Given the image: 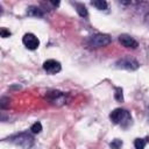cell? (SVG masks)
Returning a JSON list of instances; mask_svg holds the SVG:
<instances>
[{
  "label": "cell",
  "instance_id": "2",
  "mask_svg": "<svg viewBox=\"0 0 149 149\" xmlns=\"http://www.w3.org/2000/svg\"><path fill=\"white\" fill-rule=\"evenodd\" d=\"M10 142H13L14 144L23 148V149H30L34 146V137L29 134V133H20L16 134L14 136H12Z\"/></svg>",
  "mask_w": 149,
  "mask_h": 149
},
{
  "label": "cell",
  "instance_id": "6",
  "mask_svg": "<svg viewBox=\"0 0 149 149\" xmlns=\"http://www.w3.org/2000/svg\"><path fill=\"white\" fill-rule=\"evenodd\" d=\"M43 69H44V71H47L48 73L55 74V73H57V72L61 71L62 66H61V63H59V62H57V61H55V59H48V61H45V62L43 63Z\"/></svg>",
  "mask_w": 149,
  "mask_h": 149
},
{
  "label": "cell",
  "instance_id": "17",
  "mask_svg": "<svg viewBox=\"0 0 149 149\" xmlns=\"http://www.w3.org/2000/svg\"><path fill=\"white\" fill-rule=\"evenodd\" d=\"M0 35H1V37L6 38V37H9V36H10V31L7 30L6 28H1V30H0Z\"/></svg>",
  "mask_w": 149,
  "mask_h": 149
},
{
  "label": "cell",
  "instance_id": "11",
  "mask_svg": "<svg viewBox=\"0 0 149 149\" xmlns=\"http://www.w3.org/2000/svg\"><path fill=\"white\" fill-rule=\"evenodd\" d=\"M92 6H94L97 9H100V10H104L107 8V2L105 0H95V1H92L91 2Z\"/></svg>",
  "mask_w": 149,
  "mask_h": 149
},
{
  "label": "cell",
  "instance_id": "10",
  "mask_svg": "<svg viewBox=\"0 0 149 149\" xmlns=\"http://www.w3.org/2000/svg\"><path fill=\"white\" fill-rule=\"evenodd\" d=\"M76 10L79 14V16H81V17H87L88 16L87 8L83 3H76Z\"/></svg>",
  "mask_w": 149,
  "mask_h": 149
},
{
  "label": "cell",
  "instance_id": "16",
  "mask_svg": "<svg viewBox=\"0 0 149 149\" xmlns=\"http://www.w3.org/2000/svg\"><path fill=\"white\" fill-rule=\"evenodd\" d=\"M115 99L118 101H122L123 100V94H122V88L121 87H116L115 88V94H114Z\"/></svg>",
  "mask_w": 149,
  "mask_h": 149
},
{
  "label": "cell",
  "instance_id": "15",
  "mask_svg": "<svg viewBox=\"0 0 149 149\" xmlns=\"http://www.w3.org/2000/svg\"><path fill=\"white\" fill-rule=\"evenodd\" d=\"M121 146H122V141L119 140V139H115V140H113V141L109 143V147H111L112 149H120Z\"/></svg>",
  "mask_w": 149,
  "mask_h": 149
},
{
  "label": "cell",
  "instance_id": "14",
  "mask_svg": "<svg viewBox=\"0 0 149 149\" xmlns=\"http://www.w3.org/2000/svg\"><path fill=\"white\" fill-rule=\"evenodd\" d=\"M30 130H31V133H34V134L41 133V132H42V125H41V122L37 121V122L33 123L31 127H30Z\"/></svg>",
  "mask_w": 149,
  "mask_h": 149
},
{
  "label": "cell",
  "instance_id": "4",
  "mask_svg": "<svg viewBox=\"0 0 149 149\" xmlns=\"http://www.w3.org/2000/svg\"><path fill=\"white\" fill-rule=\"evenodd\" d=\"M115 66L125 70H136L139 68V62L130 57H122L115 62Z\"/></svg>",
  "mask_w": 149,
  "mask_h": 149
},
{
  "label": "cell",
  "instance_id": "3",
  "mask_svg": "<svg viewBox=\"0 0 149 149\" xmlns=\"http://www.w3.org/2000/svg\"><path fill=\"white\" fill-rule=\"evenodd\" d=\"M111 43V36L107 34H95L91 36L87 41L88 47L91 48H102Z\"/></svg>",
  "mask_w": 149,
  "mask_h": 149
},
{
  "label": "cell",
  "instance_id": "5",
  "mask_svg": "<svg viewBox=\"0 0 149 149\" xmlns=\"http://www.w3.org/2000/svg\"><path fill=\"white\" fill-rule=\"evenodd\" d=\"M22 43L30 50H35L38 48L40 45V40L31 33H28V34H24V36L22 37Z\"/></svg>",
  "mask_w": 149,
  "mask_h": 149
},
{
  "label": "cell",
  "instance_id": "13",
  "mask_svg": "<svg viewBox=\"0 0 149 149\" xmlns=\"http://www.w3.org/2000/svg\"><path fill=\"white\" fill-rule=\"evenodd\" d=\"M9 105H10V99L8 97H1V99H0V108L1 109H6V108L9 107Z\"/></svg>",
  "mask_w": 149,
  "mask_h": 149
},
{
  "label": "cell",
  "instance_id": "1",
  "mask_svg": "<svg viewBox=\"0 0 149 149\" xmlns=\"http://www.w3.org/2000/svg\"><path fill=\"white\" fill-rule=\"evenodd\" d=\"M109 118H111V120L114 123L120 125L122 127H127L132 122L130 113L127 109H123V108H116V109H114L109 114Z\"/></svg>",
  "mask_w": 149,
  "mask_h": 149
},
{
  "label": "cell",
  "instance_id": "12",
  "mask_svg": "<svg viewBox=\"0 0 149 149\" xmlns=\"http://www.w3.org/2000/svg\"><path fill=\"white\" fill-rule=\"evenodd\" d=\"M147 140L148 139H136L134 141V147L135 149H144L146 144H147Z\"/></svg>",
  "mask_w": 149,
  "mask_h": 149
},
{
  "label": "cell",
  "instance_id": "8",
  "mask_svg": "<svg viewBox=\"0 0 149 149\" xmlns=\"http://www.w3.org/2000/svg\"><path fill=\"white\" fill-rule=\"evenodd\" d=\"M47 98L51 102L56 104V100H58V99H62L63 100L64 99V94H63V92H59V91H51V92H48Z\"/></svg>",
  "mask_w": 149,
  "mask_h": 149
},
{
  "label": "cell",
  "instance_id": "7",
  "mask_svg": "<svg viewBox=\"0 0 149 149\" xmlns=\"http://www.w3.org/2000/svg\"><path fill=\"white\" fill-rule=\"evenodd\" d=\"M119 42L121 43V45L126 47V48H132V49H136L139 47V43L129 35L127 34H121L119 36Z\"/></svg>",
  "mask_w": 149,
  "mask_h": 149
},
{
  "label": "cell",
  "instance_id": "9",
  "mask_svg": "<svg viewBox=\"0 0 149 149\" xmlns=\"http://www.w3.org/2000/svg\"><path fill=\"white\" fill-rule=\"evenodd\" d=\"M27 14L30 15V16H38V17L43 16L42 9L38 8V7H36V6H29V7L27 8Z\"/></svg>",
  "mask_w": 149,
  "mask_h": 149
},
{
  "label": "cell",
  "instance_id": "18",
  "mask_svg": "<svg viewBox=\"0 0 149 149\" xmlns=\"http://www.w3.org/2000/svg\"><path fill=\"white\" fill-rule=\"evenodd\" d=\"M146 21H147V22L149 23V13H148V14L146 15Z\"/></svg>",
  "mask_w": 149,
  "mask_h": 149
}]
</instances>
